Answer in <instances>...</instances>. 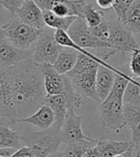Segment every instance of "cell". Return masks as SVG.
Wrapping results in <instances>:
<instances>
[{
	"instance_id": "1",
	"label": "cell",
	"mask_w": 140,
	"mask_h": 157,
	"mask_svg": "<svg viewBox=\"0 0 140 157\" xmlns=\"http://www.w3.org/2000/svg\"><path fill=\"white\" fill-rule=\"evenodd\" d=\"M13 94L18 120L33 114L45 103L47 94L38 65L32 59L12 67Z\"/></svg>"
},
{
	"instance_id": "32",
	"label": "cell",
	"mask_w": 140,
	"mask_h": 157,
	"mask_svg": "<svg viewBox=\"0 0 140 157\" xmlns=\"http://www.w3.org/2000/svg\"><path fill=\"white\" fill-rule=\"evenodd\" d=\"M114 1L115 0H96V3L101 10H110L113 7Z\"/></svg>"
},
{
	"instance_id": "23",
	"label": "cell",
	"mask_w": 140,
	"mask_h": 157,
	"mask_svg": "<svg viewBox=\"0 0 140 157\" xmlns=\"http://www.w3.org/2000/svg\"><path fill=\"white\" fill-rule=\"evenodd\" d=\"M133 34H140V0H134L122 21Z\"/></svg>"
},
{
	"instance_id": "25",
	"label": "cell",
	"mask_w": 140,
	"mask_h": 157,
	"mask_svg": "<svg viewBox=\"0 0 140 157\" xmlns=\"http://www.w3.org/2000/svg\"><path fill=\"white\" fill-rule=\"evenodd\" d=\"M96 143L97 140L91 139L67 144L65 151H64V157H84L88 148L94 147Z\"/></svg>"
},
{
	"instance_id": "28",
	"label": "cell",
	"mask_w": 140,
	"mask_h": 157,
	"mask_svg": "<svg viewBox=\"0 0 140 157\" xmlns=\"http://www.w3.org/2000/svg\"><path fill=\"white\" fill-rule=\"evenodd\" d=\"M134 0H115L112 9L114 10L117 19L123 21L126 17V14L130 7L133 4Z\"/></svg>"
},
{
	"instance_id": "37",
	"label": "cell",
	"mask_w": 140,
	"mask_h": 157,
	"mask_svg": "<svg viewBox=\"0 0 140 157\" xmlns=\"http://www.w3.org/2000/svg\"><path fill=\"white\" fill-rule=\"evenodd\" d=\"M3 39H6V32L3 27H0V41L3 40Z\"/></svg>"
},
{
	"instance_id": "26",
	"label": "cell",
	"mask_w": 140,
	"mask_h": 157,
	"mask_svg": "<svg viewBox=\"0 0 140 157\" xmlns=\"http://www.w3.org/2000/svg\"><path fill=\"white\" fill-rule=\"evenodd\" d=\"M88 27H95L105 20V13L102 10H97L91 4H85L83 17Z\"/></svg>"
},
{
	"instance_id": "30",
	"label": "cell",
	"mask_w": 140,
	"mask_h": 157,
	"mask_svg": "<svg viewBox=\"0 0 140 157\" xmlns=\"http://www.w3.org/2000/svg\"><path fill=\"white\" fill-rule=\"evenodd\" d=\"M22 2L23 0H0V7L4 8L7 11H9L13 15H14Z\"/></svg>"
},
{
	"instance_id": "8",
	"label": "cell",
	"mask_w": 140,
	"mask_h": 157,
	"mask_svg": "<svg viewBox=\"0 0 140 157\" xmlns=\"http://www.w3.org/2000/svg\"><path fill=\"white\" fill-rule=\"evenodd\" d=\"M70 38L84 49H95L100 53L107 49H111L110 43L95 37L89 27L82 17H77L67 31Z\"/></svg>"
},
{
	"instance_id": "4",
	"label": "cell",
	"mask_w": 140,
	"mask_h": 157,
	"mask_svg": "<svg viewBox=\"0 0 140 157\" xmlns=\"http://www.w3.org/2000/svg\"><path fill=\"white\" fill-rule=\"evenodd\" d=\"M21 139L37 157H47L50 153L57 151L61 143L60 127L54 124L45 130L21 135Z\"/></svg>"
},
{
	"instance_id": "21",
	"label": "cell",
	"mask_w": 140,
	"mask_h": 157,
	"mask_svg": "<svg viewBox=\"0 0 140 157\" xmlns=\"http://www.w3.org/2000/svg\"><path fill=\"white\" fill-rule=\"evenodd\" d=\"M42 17L45 25L54 30H63L67 32L78 17H60L49 10H42Z\"/></svg>"
},
{
	"instance_id": "3",
	"label": "cell",
	"mask_w": 140,
	"mask_h": 157,
	"mask_svg": "<svg viewBox=\"0 0 140 157\" xmlns=\"http://www.w3.org/2000/svg\"><path fill=\"white\" fill-rule=\"evenodd\" d=\"M113 68L102 59L94 56H87L79 53L75 66L69 72L64 74L70 80L73 88L82 97H88L95 100L100 104L96 92V74L99 65Z\"/></svg>"
},
{
	"instance_id": "18",
	"label": "cell",
	"mask_w": 140,
	"mask_h": 157,
	"mask_svg": "<svg viewBox=\"0 0 140 157\" xmlns=\"http://www.w3.org/2000/svg\"><path fill=\"white\" fill-rule=\"evenodd\" d=\"M124 120L131 132V142H140V107L124 103Z\"/></svg>"
},
{
	"instance_id": "31",
	"label": "cell",
	"mask_w": 140,
	"mask_h": 157,
	"mask_svg": "<svg viewBox=\"0 0 140 157\" xmlns=\"http://www.w3.org/2000/svg\"><path fill=\"white\" fill-rule=\"evenodd\" d=\"M11 157H37V156L30 150V147L25 146V147H20L19 148H18V150L12 154Z\"/></svg>"
},
{
	"instance_id": "22",
	"label": "cell",
	"mask_w": 140,
	"mask_h": 157,
	"mask_svg": "<svg viewBox=\"0 0 140 157\" xmlns=\"http://www.w3.org/2000/svg\"><path fill=\"white\" fill-rule=\"evenodd\" d=\"M22 143L21 135L10 128L9 124L0 123V147L19 148Z\"/></svg>"
},
{
	"instance_id": "33",
	"label": "cell",
	"mask_w": 140,
	"mask_h": 157,
	"mask_svg": "<svg viewBox=\"0 0 140 157\" xmlns=\"http://www.w3.org/2000/svg\"><path fill=\"white\" fill-rule=\"evenodd\" d=\"M17 150L18 148H14V147H0V156L11 157L12 154Z\"/></svg>"
},
{
	"instance_id": "19",
	"label": "cell",
	"mask_w": 140,
	"mask_h": 157,
	"mask_svg": "<svg viewBox=\"0 0 140 157\" xmlns=\"http://www.w3.org/2000/svg\"><path fill=\"white\" fill-rule=\"evenodd\" d=\"M78 56H79L78 51L69 47H64L59 53L53 66L60 74L64 75L75 66Z\"/></svg>"
},
{
	"instance_id": "6",
	"label": "cell",
	"mask_w": 140,
	"mask_h": 157,
	"mask_svg": "<svg viewBox=\"0 0 140 157\" xmlns=\"http://www.w3.org/2000/svg\"><path fill=\"white\" fill-rule=\"evenodd\" d=\"M0 118L9 125L18 123L13 94L12 67L0 66Z\"/></svg>"
},
{
	"instance_id": "29",
	"label": "cell",
	"mask_w": 140,
	"mask_h": 157,
	"mask_svg": "<svg viewBox=\"0 0 140 157\" xmlns=\"http://www.w3.org/2000/svg\"><path fill=\"white\" fill-rule=\"evenodd\" d=\"M129 69L133 77L140 78V52L134 50L131 55V59L129 62Z\"/></svg>"
},
{
	"instance_id": "17",
	"label": "cell",
	"mask_w": 140,
	"mask_h": 157,
	"mask_svg": "<svg viewBox=\"0 0 140 157\" xmlns=\"http://www.w3.org/2000/svg\"><path fill=\"white\" fill-rule=\"evenodd\" d=\"M134 144L131 142H118L114 140H97L96 147L101 157H115L126 153Z\"/></svg>"
},
{
	"instance_id": "41",
	"label": "cell",
	"mask_w": 140,
	"mask_h": 157,
	"mask_svg": "<svg viewBox=\"0 0 140 157\" xmlns=\"http://www.w3.org/2000/svg\"><path fill=\"white\" fill-rule=\"evenodd\" d=\"M138 51H139V52H140V48H139V49H138Z\"/></svg>"
},
{
	"instance_id": "39",
	"label": "cell",
	"mask_w": 140,
	"mask_h": 157,
	"mask_svg": "<svg viewBox=\"0 0 140 157\" xmlns=\"http://www.w3.org/2000/svg\"><path fill=\"white\" fill-rule=\"evenodd\" d=\"M0 123H4V121H3V120L1 119V118H0ZM5 124H6V123H5Z\"/></svg>"
},
{
	"instance_id": "11",
	"label": "cell",
	"mask_w": 140,
	"mask_h": 157,
	"mask_svg": "<svg viewBox=\"0 0 140 157\" xmlns=\"http://www.w3.org/2000/svg\"><path fill=\"white\" fill-rule=\"evenodd\" d=\"M82 116H79L75 113V109H68L64 123L60 127L61 142L65 144H70L74 142H79V141L83 140L92 139L84 134L82 130Z\"/></svg>"
},
{
	"instance_id": "36",
	"label": "cell",
	"mask_w": 140,
	"mask_h": 157,
	"mask_svg": "<svg viewBox=\"0 0 140 157\" xmlns=\"http://www.w3.org/2000/svg\"><path fill=\"white\" fill-rule=\"evenodd\" d=\"M47 157H64V152H60V151H55L53 153H50L49 155H47Z\"/></svg>"
},
{
	"instance_id": "40",
	"label": "cell",
	"mask_w": 140,
	"mask_h": 157,
	"mask_svg": "<svg viewBox=\"0 0 140 157\" xmlns=\"http://www.w3.org/2000/svg\"><path fill=\"white\" fill-rule=\"evenodd\" d=\"M23 1H24V0H23ZM31 1H36V0H31Z\"/></svg>"
},
{
	"instance_id": "27",
	"label": "cell",
	"mask_w": 140,
	"mask_h": 157,
	"mask_svg": "<svg viewBox=\"0 0 140 157\" xmlns=\"http://www.w3.org/2000/svg\"><path fill=\"white\" fill-rule=\"evenodd\" d=\"M89 30L91 34L94 36L95 37L101 39L103 41H108V37H110V22L107 20H104L100 23L99 25L95 27H89Z\"/></svg>"
},
{
	"instance_id": "16",
	"label": "cell",
	"mask_w": 140,
	"mask_h": 157,
	"mask_svg": "<svg viewBox=\"0 0 140 157\" xmlns=\"http://www.w3.org/2000/svg\"><path fill=\"white\" fill-rule=\"evenodd\" d=\"M18 122L31 124L33 125H36L38 128H41V130H45L51 128L55 124L56 118L51 107L48 105L44 104L40 106V108H37L33 114H31L28 117L18 119Z\"/></svg>"
},
{
	"instance_id": "14",
	"label": "cell",
	"mask_w": 140,
	"mask_h": 157,
	"mask_svg": "<svg viewBox=\"0 0 140 157\" xmlns=\"http://www.w3.org/2000/svg\"><path fill=\"white\" fill-rule=\"evenodd\" d=\"M15 13L19 20L32 27L43 29L46 26L42 17V10L38 7L36 1L24 0Z\"/></svg>"
},
{
	"instance_id": "38",
	"label": "cell",
	"mask_w": 140,
	"mask_h": 157,
	"mask_svg": "<svg viewBox=\"0 0 140 157\" xmlns=\"http://www.w3.org/2000/svg\"><path fill=\"white\" fill-rule=\"evenodd\" d=\"M115 157H125V156L122 154V155H118V156H115Z\"/></svg>"
},
{
	"instance_id": "42",
	"label": "cell",
	"mask_w": 140,
	"mask_h": 157,
	"mask_svg": "<svg viewBox=\"0 0 140 157\" xmlns=\"http://www.w3.org/2000/svg\"><path fill=\"white\" fill-rule=\"evenodd\" d=\"M0 157H2V156H0Z\"/></svg>"
},
{
	"instance_id": "9",
	"label": "cell",
	"mask_w": 140,
	"mask_h": 157,
	"mask_svg": "<svg viewBox=\"0 0 140 157\" xmlns=\"http://www.w3.org/2000/svg\"><path fill=\"white\" fill-rule=\"evenodd\" d=\"M110 43L111 49L115 53H133L140 48L137 44L134 34L119 19L110 20Z\"/></svg>"
},
{
	"instance_id": "35",
	"label": "cell",
	"mask_w": 140,
	"mask_h": 157,
	"mask_svg": "<svg viewBox=\"0 0 140 157\" xmlns=\"http://www.w3.org/2000/svg\"><path fill=\"white\" fill-rule=\"evenodd\" d=\"M133 157H140V142L137 144H134V150Z\"/></svg>"
},
{
	"instance_id": "12",
	"label": "cell",
	"mask_w": 140,
	"mask_h": 157,
	"mask_svg": "<svg viewBox=\"0 0 140 157\" xmlns=\"http://www.w3.org/2000/svg\"><path fill=\"white\" fill-rule=\"evenodd\" d=\"M32 55L31 49H18L7 39L0 41V66L2 67H14L23 60L32 59Z\"/></svg>"
},
{
	"instance_id": "13",
	"label": "cell",
	"mask_w": 140,
	"mask_h": 157,
	"mask_svg": "<svg viewBox=\"0 0 140 157\" xmlns=\"http://www.w3.org/2000/svg\"><path fill=\"white\" fill-rule=\"evenodd\" d=\"M40 67L44 82V87L47 95H56L64 92L65 88V75L60 74L54 68L53 64L41 63Z\"/></svg>"
},
{
	"instance_id": "20",
	"label": "cell",
	"mask_w": 140,
	"mask_h": 157,
	"mask_svg": "<svg viewBox=\"0 0 140 157\" xmlns=\"http://www.w3.org/2000/svg\"><path fill=\"white\" fill-rule=\"evenodd\" d=\"M44 104L48 105L53 110L54 114H55V118H56L55 124L61 127L65 118V115L67 113V110L69 109L66 96L64 93L56 94V95H47Z\"/></svg>"
},
{
	"instance_id": "7",
	"label": "cell",
	"mask_w": 140,
	"mask_h": 157,
	"mask_svg": "<svg viewBox=\"0 0 140 157\" xmlns=\"http://www.w3.org/2000/svg\"><path fill=\"white\" fill-rule=\"evenodd\" d=\"M63 48L64 46L59 44L55 38V30L43 28L41 34L35 42L32 60L37 64H54L59 53Z\"/></svg>"
},
{
	"instance_id": "5",
	"label": "cell",
	"mask_w": 140,
	"mask_h": 157,
	"mask_svg": "<svg viewBox=\"0 0 140 157\" xmlns=\"http://www.w3.org/2000/svg\"><path fill=\"white\" fill-rule=\"evenodd\" d=\"M6 32V39L21 50H29L41 34L42 29L32 27L18 18H13L2 26Z\"/></svg>"
},
{
	"instance_id": "10",
	"label": "cell",
	"mask_w": 140,
	"mask_h": 157,
	"mask_svg": "<svg viewBox=\"0 0 140 157\" xmlns=\"http://www.w3.org/2000/svg\"><path fill=\"white\" fill-rule=\"evenodd\" d=\"M41 10H49L60 17H83L87 0H36Z\"/></svg>"
},
{
	"instance_id": "15",
	"label": "cell",
	"mask_w": 140,
	"mask_h": 157,
	"mask_svg": "<svg viewBox=\"0 0 140 157\" xmlns=\"http://www.w3.org/2000/svg\"><path fill=\"white\" fill-rule=\"evenodd\" d=\"M116 68H108L104 65H99L96 74V92L100 103H102L110 95L116 78Z\"/></svg>"
},
{
	"instance_id": "34",
	"label": "cell",
	"mask_w": 140,
	"mask_h": 157,
	"mask_svg": "<svg viewBox=\"0 0 140 157\" xmlns=\"http://www.w3.org/2000/svg\"><path fill=\"white\" fill-rule=\"evenodd\" d=\"M84 157H101L96 145L94 147H91L90 148H88V151L84 155Z\"/></svg>"
},
{
	"instance_id": "2",
	"label": "cell",
	"mask_w": 140,
	"mask_h": 157,
	"mask_svg": "<svg viewBox=\"0 0 140 157\" xmlns=\"http://www.w3.org/2000/svg\"><path fill=\"white\" fill-rule=\"evenodd\" d=\"M118 69L110 95L99 105V116L103 127L115 133H120L126 127L124 120V93L130 82V72L128 65Z\"/></svg>"
},
{
	"instance_id": "24",
	"label": "cell",
	"mask_w": 140,
	"mask_h": 157,
	"mask_svg": "<svg viewBox=\"0 0 140 157\" xmlns=\"http://www.w3.org/2000/svg\"><path fill=\"white\" fill-rule=\"evenodd\" d=\"M123 101L124 103L140 107V78L130 76V82L124 93Z\"/></svg>"
}]
</instances>
